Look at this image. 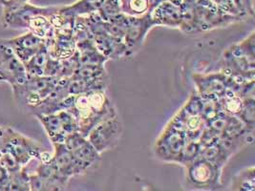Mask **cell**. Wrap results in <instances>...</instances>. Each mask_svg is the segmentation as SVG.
Masks as SVG:
<instances>
[{
    "label": "cell",
    "instance_id": "6da1fadb",
    "mask_svg": "<svg viewBox=\"0 0 255 191\" xmlns=\"http://www.w3.org/2000/svg\"><path fill=\"white\" fill-rule=\"evenodd\" d=\"M73 96V104L67 111L75 116L79 123V132L85 137L99 122L118 115L105 90Z\"/></svg>",
    "mask_w": 255,
    "mask_h": 191
},
{
    "label": "cell",
    "instance_id": "7a4b0ae2",
    "mask_svg": "<svg viewBox=\"0 0 255 191\" xmlns=\"http://www.w3.org/2000/svg\"><path fill=\"white\" fill-rule=\"evenodd\" d=\"M42 151V146L37 142L12 130L11 127H3L0 152L10 154L20 167H26L34 159L38 160Z\"/></svg>",
    "mask_w": 255,
    "mask_h": 191
},
{
    "label": "cell",
    "instance_id": "3957f363",
    "mask_svg": "<svg viewBox=\"0 0 255 191\" xmlns=\"http://www.w3.org/2000/svg\"><path fill=\"white\" fill-rule=\"evenodd\" d=\"M3 6L1 22L5 28L28 29L30 21L38 14L51 16L57 12L59 7H37L28 2L10 3L6 0H0Z\"/></svg>",
    "mask_w": 255,
    "mask_h": 191
},
{
    "label": "cell",
    "instance_id": "277c9868",
    "mask_svg": "<svg viewBox=\"0 0 255 191\" xmlns=\"http://www.w3.org/2000/svg\"><path fill=\"white\" fill-rule=\"evenodd\" d=\"M60 78L48 76H28L25 84L12 89L17 99H24L26 104L33 109L44 100L57 86Z\"/></svg>",
    "mask_w": 255,
    "mask_h": 191
},
{
    "label": "cell",
    "instance_id": "5b68a950",
    "mask_svg": "<svg viewBox=\"0 0 255 191\" xmlns=\"http://www.w3.org/2000/svg\"><path fill=\"white\" fill-rule=\"evenodd\" d=\"M186 179L194 188L199 190H216L220 187L222 169L207 159H197L186 165Z\"/></svg>",
    "mask_w": 255,
    "mask_h": 191
},
{
    "label": "cell",
    "instance_id": "8992f818",
    "mask_svg": "<svg viewBox=\"0 0 255 191\" xmlns=\"http://www.w3.org/2000/svg\"><path fill=\"white\" fill-rule=\"evenodd\" d=\"M123 130V122L117 115L104 119L95 125L86 138L101 154L116 146L122 137Z\"/></svg>",
    "mask_w": 255,
    "mask_h": 191
},
{
    "label": "cell",
    "instance_id": "52a82bcc",
    "mask_svg": "<svg viewBox=\"0 0 255 191\" xmlns=\"http://www.w3.org/2000/svg\"><path fill=\"white\" fill-rule=\"evenodd\" d=\"M187 142L186 133L169 124L162 132L156 144L158 158L165 162L180 163L184 147Z\"/></svg>",
    "mask_w": 255,
    "mask_h": 191
},
{
    "label": "cell",
    "instance_id": "ba28073f",
    "mask_svg": "<svg viewBox=\"0 0 255 191\" xmlns=\"http://www.w3.org/2000/svg\"><path fill=\"white\" fill-rule=\"evenodd\" d=\"M0 79L7 82L12 89L22 85L28 80L25 65L12 49L0 42Z\"/></svg>",
    "mask_w": 255,
    "mask_h": 191
},
{
    "label": "cell",
    "instance_id": "9c48e42d",
    "mask_svg": "<svg viewBox=\"0 0 255 191\" xmlns=\"http://www.w3.org/2000/svg\"><path fill=\"white\" fill-rule=\"evenodd\" d=\"M63 143L86 171L99 165L101 161L100 153L87 138L80 132H74L67 135Z\"/></svg>",
    "mask_w": 255,
    "mask_h": 191
},
{
    "label": "cell",
    "instance_id": "30bf717a",
    "mask_svg": "<svg viewBox=\"0 0 255 191\" xmlns=\"http://www.w3.org/2000/svg\"><path fill=\"white\" fill-rule=\"evenodd\" d=\"M153 26L150 12L139 16L128 15V25L124 42L128 47V56L134 55L139 51L145 36Z\"/></svg>",
    "mask_w": 255,
    "mask_h": 191
},
{
    "label": "cell",
    "instance_id": "8fae6325",
    "mask_svg": "<svg viewBox=\"0 0 255 191\" xmlns=\"http://www.w3.org/2000/svg\"><path fill=\"white\" fill-rule=\"evenodd\" d=\"M0 42L11 48L23 63L33 58L47 43L46 39L36 36L32 32L10 39H0Z\"/></svg>",
    "mask_w": 255,
    "mask_h": 191
},
{
    "label": "cell",
    "instance_id": "7c38bea8",
    "mask_svg": "<svg viewBox=\"0 0 255 191\" xmlns=\"http://www.w3.org/2000/svg\"><path fill=\"white\" fill-rule=\"evenodd\" d=\"M193 79L197 86L198 95L203 98L218 99L226 92L230 84V77L223 71L207 76L195 75Z\"/></svg>",
    "mask_w": 255,
    "mask_h": 191
},
{
    "label": "cell",
    "instance_id": "4fadbf2b",
    "mask_svg": "<svg viewBox=\"0 0 255 191\" xmlns=\"http://www.w3.org/2000/svg\"><path fill=\"white\" fill-rule=\"evenodd\" d=\"M182 0L164 1L156 6L150 12L154 26L179 28L182 22Z\"/></svg>",
    "mask_w": 255,
    "mask_h": 191
},
{
    "label": "cell",
    "instance_id": "5bb4252c",
    "mask_svg": "<svg viewBox=\"0 0 255 191\" xmlns=\"http://www.w3.org/2000/svg\"><path fill=\"white\" fill-rule=\"evenodd\" d=\"M94 44L105 58L120 59L128 56V50L126 43L116 37L109 35L105 29H103L92 35Z\"/></svg>",
    "mask_w": 255,
    "mask_h": 191
},
{
    "label": "cell",
    "instance_id": "9a60e30c",
    "mask_svg": "<svg viewBox=\"0 0 255 191\" xmlns=\"http://www.w3.org/2000/svg\"><path fill=\"white\" fill-rule=\"evenodd\" d=\"M53 144L55 147V154L52 156V161L64 177L70 179L75 175H81L86 172L79 161L66 148L64 143Z\"/></svg>",
    "mask_w": 255,
    "mask_h": 191
},
{
    "label": "cell",
    "instance_id": "2e32d148",
    "mask_svg": "<svg viewBox=\"0 0 255 191\" xmlns=\"http://www.w3.org/2000/svg\"><path fill=\"white\" fill-rule=\"evenodd\" d=\"M36 118L42 123L52 143H63L67 133L58 112L47 115H36Z\"/></svg>",
    "mask_w": 255,
    "mask_h": 191
},
{
    "label": "cell",
    "instance_id": "e0dca14e",
    "mask_svg": "<svg viewBox=\"0 0 255 191\" xmlns=\"http://www.w3.org/2000/svg\"><path fill=\"white\" fill-rule=\"evenodd\" d=\"M74 79H79L87 82H102L108 81L109 78L105 70V65L96 64H82L79 65L71 76Z\"/></svg>",
    "mask_w": 255,
    "mask_h": 191
},
{
    "label": "cell",
    "instance_id": "ac0fdd59",
    "mask_svg": "<svg viewBox=\"0 0 255 191\" xmlns=\"http://www.w3.org/2000/svg\"><path fill=\"white\" fill-rule=\"evenodd\" d=\"M49 57H50V54H49L46 43V45L41 48L33 58H31L26 63H24L28 76H34V77L44 76V70H45Z\"/></svg>",
    "mask_w": 255,
    "mask_h": 191
},
{
    "label": "cell",
    "instance_id": "d6986e66",
    "mask_svg": "<svg viewBox=\"0 0 255 191\" xmlns=\"http://www.w3.org/2000/svg\"><path fill=\"white\" fill-rule=\"evenodd\" d=\"M255 189V167H249L239 172L232 181V191H254Z\"/></svg>",
    "mask_w": 255,
    "mask_h": 191
},
{
    "label": "cell",
    "instance_id": "ffe728a7",
    "mask_svg": "<svg viewBox=\"0 0 255 191\" xmlns=\"http://www.w3.org/2000/svg\"><path fill=\"white\" fill-rule=\"evenodd\" d=\"M121 11L128 15L139 16L150 12L149 0H120Z\"/></svg>",
    "mask_w": 255,
    "mask_h": 191
},
{
    "label": "cell",
    "instance_id": "44dd1931",
    "mask_svg": "<svg viewBox=\"0 0 255 191\" xmlns=\"http://www.w3.org/2000/svg\"><path fill=\"white\" fill-rule=\"evenodd\" d=\"M9 191H29L30 188V175L26 171L25 167L9 173Z\"/></svg>",
    "mask_w": 255,
    "mask_h": 191
},
{
    "label": "cell",
    "instance_id": "7402d4cb",
    "mask_svg": "<svg viewBox=\"0 0 255 191\" xmlns=\"http://www.w3.org/2000/svg\"><path fill=\"white\" fill-rule=\"evenodd\" d=\"M255 97H249L243 99V106L241 108L238 118L243 121L248 129L255 130Z\"/></svg>",
    "mask_w": 255,
    "mask_h": 191
},
{
    "label": "cell",
    "instance_id": "603a6c76",
    "mask_svg": "<svg viewBox=\"0 0 255 191\" xmlns=\"http://www.w3.org/2000/svg\"><path fill=\"white\" fill-rule=\"evenodd\" d=\"M120 12H122L120 0H105L98 11V13L104 21H109Z\"/></svg>",
    "mask_w": 255,
    "mask_h": 191
},
{
    "label": "cell",
    "instance_id": "cb8c5ba5",
    "mask_svg": "<svg viewBox=\"0 0 255 191\" xmlns=\"http://www.w3.org/2000/svg\"><path fill=\"white\" fill-rule=\"evenodd\" d=\"M9 172L0 164V191H8Z\"/></svg>",
    "mask_w": 255,
    "mask_h": 191
},
{
    "label": "cell",
    "instance_id": "d4e9b609",
    "mask_svg": "<svg viewBox=\"0 0 255 191\" xmlns=\"http://www.w3.org/2000/svg\"><path fill=\"white\" fill-rule=\"evenodd\" d=\"M164 1H169V0H149V2H150V12L156 6H158L159 4H161L162 2H164Z\"/></svg>",
    "mask_w": 255,
    "mask_h": 191
},
{
    "label": "cell",
    "instance_id": "484cf974",
    "mask_svg": "<svg viewBox=\"0 0 255 191\" xmlns=\"http://www.w3.org/2000/svg\"><path fill=\"white\" fill-rule=\"evenodd\" d=\"M10 3H25V2H28V0H6Z\"/></svg>",
    "mask_w": 255,
    "mask_h": 191
},
{
    "label": "cell",
    "instance_id": "4316f807",
    "mask_svg": "<svg viewBox=\"0 0 255 191\" xmlns=\"http://www.w3.org/2000/svg\"><path fill=\"white\" fill-rule=\"evenodd\" d=\"M97 1H100V2H105V0H97Z\"/></svg>",
    "mask_w": 255,
    "mask_h": 191
},
{
    "label": "cell",
    "instance_id": "83f0119b",
    "mask_svg": "<svg viewBox=\"0 0 255 191\" xmlns=\"http://www.w3.org/2000/svg\"><path fill=\"white\" fill-rule=\"evenodd\" d=\"M0 82H2V81H1V79H0Z\"/></svg>",
    "mask_w": 255,
    "mask_h": 191
}]
</instances>
